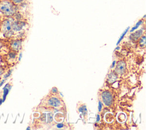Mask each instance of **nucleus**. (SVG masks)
<instances>
[{
  "instance_id": "f257e3e1",
  "label": "nucleus",
  "mask_w": 146,
  "mask_h": 130,
  "mask_svg": "<svg viewBox=\"0 0 146 130\" xmlns=\"http://www.w3.org/2000/svg\"><path fill=\"white\" fill-rule=\"evenodd\" d=\"M17 5L9 0H2L0 3V12L2 15L10 17L17 13Z\"/></svg>"
},
{
  "instance_id": "f03ea898",
  "label": "nucleus",
  "mask_w": 146,
  "mask_h": 130,
  "mask_svg": "<svg viewBox=\"0 0 146 130\" xmlns=\"http://www.w3.org/2000/svg\"><path fill=\"white\" fill-rule=\"evenodd\" d=\"M11 22L10 19H6L3 21L1 26V32L3 36L6 38H10L14 34V31L11 27Z\"/></svg>"
},
{
  "instance_id": "7ed1b4c3",
  "label": "nucleus",
  "mask_w": 146,
  "mask_h": 130,
  "mask_svg": "<svg viewBox=\"0 0 146 130\" xmlns=\"http://www.w3.org/2000/svg\"><path fill=\"white\" fill-rule=\"evenodd\" d=\"M25 26L26 23L21 20L17 19L16 21H12L11 22V27L14 32L21 31Z\"/></svg>"
},
{
  "instance_id": "20e7f679",
  "label": "nucleus",
  "mask_w": 146,
  "mask_h": 130,
  "mask_svg": "<svg viewBox=\"0 0 146 130\" xmlns=\"http://www.w3.org/2000/svg\"><path fill=\"white\" fill-rule=\"evenodd\" d=\"M102 98L103 103L106 106H110L112 103V96L108 91H104L102 93Z\"/></svg>"
},
{
  "instance_id": "39448f33",
  "label": "nucleus",
  "mask_w": 146,
  "mask_h": 130,
  "mask_svg": "<svg viewBox=\"0 0 146 130\" xmlns=\"http://www.w3.org/2000/svg\"><path fill=\"white\" fill-rule=\"evenodd\" d=\"M125 69V63L123 61H120L118 62L117 64L116 69H115V72L119 74H122Z\"/></svg>"
},
{
  "instance_id": "423d86ee",
  "label": "nucleus",
  "mask_w": 146,
  "mask_h": 130,
  "mask_svg": "<svg viewBox=\"0 0 146 130\" xmlns=\"http://www.w3.org/2000/svg\"><path fill=\"white\" fill-rule=\"evenodd\" d=\"M48 104L54 107H58L60 105V100L55 97H52L48 100Z\"/></svg>"
},
{
  "instance_id": "0eeeda50",
  "label": "nucleus",
  "mask_w": 146,
  "mask_h": 130,
  "mask_svg": "<svg viewBox=\"0 0 146 130\" xmlns=\"http://www.w3.org/2000/svg\"><path fill=\"white\" fill-rule=\"evenodd\" d=\"M21 44H22L21 41L18 40L13 41L10 44V46L12 50L16 52V51H18L21 49Z\"/></svg>"
},
{
  "instance_id": "6e6552de",
  "label": "nucleus",
  "mask_w": 146,
  "mask_h": 130,
  "mask_svg": "<svg viewBox=\"0 0 146 130\" xmlns=\"http://www.w3.org/2000/svg\"><path fill=\"white\" fill-rule=\"evenodd\" d=\"M143 33V29H140V30H139L136 31H135V33H132L131 34L129 38L131 40H134V41H136L137 40L139 37H140V36L142 35Z\"/></svg>"
},
{
  "instance_id": "1a4fd4ad",
  "label": "nucleus",
  "mask_w": 146,
  "mask_h": 130,
  "mask_svg": "<svg viewBox=\"0 0 146 130\" xmlns=\"http://www.w3.org/2000/svg\"><path fill=\"white\" fill-rule=\"evenodd\" d=\"M117 79V76L116 74H115L114 73H111L109 74V76H108V81L110 82V83H112L113 82V81H115Z\"/></svg>"
},
{
  "instance_id": "9d476101",
  "label": "nucleus",
  "mask_w": 146,
  "mask_h": 130,
  "mask_svg": "<svg viewBox=\"0 0 146 130\" xmlns=\"http://www.w3.org/2000/svg\"><path fill=\"white\" fill-rule=\"evenodd\" d=\"M129 27H128L126 29H125V30L123 33V34L121 35V36H120V37L119 38V40L117 41V43H116V45H119V44L120 42V41L122 40V39L124 38V36L125 35V34L127 33V32L128 31V29H129Z\"/></svg>"
},
{
  "instance_id": "9b49d317",
  "label": "nucleus",
  "mask_w": 146,
  "mask_h": 130,
  "mask_svg": "<svg viewBox=\"0 0 146 130\" xmlns=\"http://www.w3.org/2000/svg\"><path fill=\"white\" fill-rule=\"evenodd\" d=\"M79 111L82 112L83 115H86L87 114V112L86 106L84 105H83L82 107H81L80 108H79Z\"/></svg>"
},
{
  "instance_id": "f8f14e48",
  "label": "nucleus",
  "mask_w": 146,
  "mask_h": 130,
  "mask_svg": "<svg viewBox=\"0 0 146 130\" xmlns=\"http://www.w3.org/2000/svg\"><path fill=\"white\" fill-rule=\"evenodd\" d=\"M143 20H142V19H141V20H140L139 21H138V22H137V23L136 24V25L131 29V30H130V32H132V31H133L135 30H136L140 25H141V24L143 23Z\"/></svg>"
},
{
  "instance_id": "ddd939ff",
  "label": "nucleus",
  "mask_w": 146,
  "mask_h": 130,
  "mask_svg": "<svg viewBox=\"0 0 146 130\" xmlns=\"http://www.w3.org/2000/svg\"><path fill=\"white\" fill-rule=\"evenodd\" d=\"M9 1H10L12 3H13L15 5H22L25 1V0H9Z\"/></svg>"
},
{
  "instance_id": "4468645a",
  "label": "nucleus",
  "mask_w": 146,
  "mask_h": 130,
  "mask_svg": "<svg viewBox=\"0 0 146 130\" xmlns=\"http://www.w3.org/2000/svg\"><path fill=\"white\" fill-rule=\"evenodd\" d=\"M140 44L141 45V47L145 46V36H143L141 37V38H140Z\"/></svg>"
},
{
  "instance_id": "2eb2a0df",
  "label": "nucleus",
  "mask_w": 146,
  "mask_h": 130,
  "mask_svg": "<svg viewBox=\"0 0 146 130\" xmlns=\"http://www.w3.org/2000/svg\"><path fill=\"white\" fill-rule=\"evenodd\" d=\"M12 71H13V69H10L9 70L7 73H6L4 75H3V78L4 79H7L10 76L11 73H12Z\"/></svg>"
},
{
  "instance_id": "dca6fc26",
  "label": "nucleus",
  "mask_w": 146,
  "mask_h": 130,
  "mask_svg": "<svg viewBox=\"0 0 146 130\" xmlns=\"http://www.w3.org/2000/svg\"><path fill=\"white\" fill-rule=\"evenodd\" d=\"M102 108V103L100 101H99L98 102V111L99 112H100Z\"/></svg>"
},
{
  "instance_id": "f3484780",
  "label": "nucleus",
  "mask_w": 146,
  "mask_h": 130,
  "mask_svg": "<svg viewBox=\"0 0 146 130\" xmlns=\"http://www.w3.org/2000/svg\"><path fill=\"white\" fill-rule=\"evenodd\" d=\"M4 73H5L4 69H3L2 68H1V67H0V80H1L2 76V75L4 74Z\"/></svg>"
},
{
  "instance_id": "a211bd4d",
  "label": "nucleus",
  "mask_w": 146,
  "mask_h": 130,
  "mask_svg": "<svg viewBox=\"0 0 146 130\" xmlns=\"http://www.w3.org/2000/svg\"><path fill=\"white\" fill-rule=\"evenodd\" d=\"M52 120V114H50L49 113L48 115V120H47V123H49V122H51Z\"/></svg>"
},
{
  "instance_id": "6ab92c4d",
  "label": "nucleus",
  "mask_w": 146,
  "mask_h": 130,
  "mask_svg": "<svg viewBox=\"0 0 146 130\" xmlns=\"http://www.w3.org/2000/svg\"><path fill=\"white\" fill-rule=\"evenodd\" d=\"M56 127L58 128H63L64 127V124H62V123H58V124H56Z\"/></svg>"
},
{
  "instance_id": "aec40b11",
  "label": "nucleus",
  "mask_w": 146,
  "mask_h": 130,
  "mask_svg": "<svg viewBox=\"0 0 146 130\" xmlns=\"http://www.w3.org/2000/svg\"><path fill=\"white\" fill-rule=\"evenodd\" d=\"M6 79H3V80H2L1 81H0V87L1 86H2L3 85V84H4V82H5V81H6Z\"/></svg>"
},
{
  "instance_id": "412c9836",
  "label": "nucleus",
  "mask_w": 146,
  "mask_h": 130,
  "mask_svg": "<svg viewBox=\"0 0 146 130\" xmlns=\"http://www.w3.org/2000/svg\"><path fill=\"white\" fill-rule=\"evenodd\" d=\"M51 92H53V93H56V92H58V90H57V89H56V88L54 87V88H52V89H51Z\"/></svg>"
},
{
  "instance_id": "4be33fe9",
  "label": "nucleus",
  "mask_w": 146,
  "mask_h": 130,
  "mask_svg": "<svg viewBox=\"0 0 146 130\" xmlns=\"http://www.w3.org/2000/svg\"><path fill=\"white\" fill-rule=\"evenodd\" d=\"M115 64H116V61H113L112 62V64L111 66V68H113L114 66H115Z\"/></svg>"
},
{
  "instance_id": "5701e85b",
  "label": "nucleus",
  "mask_w": 146,
  "mask_h": 130,
  "mask_svg": "<svg viewBox=\"0 0 146 130\" xmlns=\"http://www.w3.org/2000/svg\"><path fill=\"white\" fill-rule=\"evenodd\" d=\"M100 120V116L99 115H97L96 117V122H99Z\"/></svg>"
},
{
  "instance_id": "b1692460",
  "label": "nucleus",
  "mask_w": 146,
  "mask_h": 130,
  "mask_svg": "<svg viewBox=\"0 0 146 130\" xmlns=\"http://www.w3.org/2000/svg\"><path fill=\"white\" fill-rule=\"evenodd\" d=\"M22 53H21L19 54V58H18L19 61L21 60V58H22Z\"/></svg>"
},
{
  "instance_id": "393cba45",
  "label": "nucleus",
  "mask_w": 146,
  "mask_h": 130,
  "mask_svg": "<svg viewBox=\"0 0 146 130\" xmlns=\"http://www.w3.org/2000/svg\"><path fill=\"white\" fill-rule=\"evenodd\" d=\"M2 103H3V101H2V99L0 98V105L2 104Z\"/></svg>"
},
{
  "instance_id": "a878e982",
  "label": "nucleus",
  "mask_w": 146,
  "mask_h": 130,
  "mask_svg": "<svg viewBox=\"0 0 146 130\" xmlns=\"http://www.w3.org/2000/svg\"><path fill=\"white\" fill-rule=\"evenodd\" d=\"M119 49H120V47L117 46V47H116V49H116V50H119Z\"/></svg>"
},
{
  "instance_id": "bb28decb",
  "label": "nucleus",
  "mask_w": 146,
  "mask_h": 130,
  "mask_svg": "<svg viewBox=\"0 0 146 130\" xmlns=\"http://www.w3.org/2000/svg\"><path fill=\"white\" fill-rule=\"evenodd\" d=\"M30 127H28L27 128H26V130H30Z\"/></svg>"
}]
</instances>
